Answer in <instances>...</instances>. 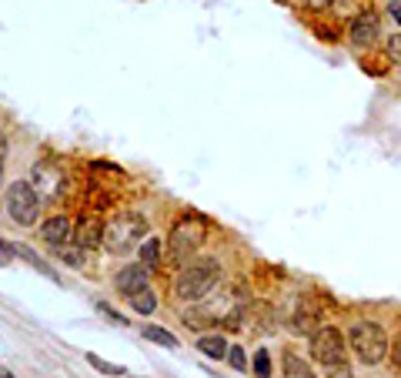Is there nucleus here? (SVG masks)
Segmentation results:
<instances>
[{
  "instance_id": "4",
  "label": "nucleus",
  "mask_w": 401,
  "mask_h": 378,
  "mask_svg": "<svg viewBox=\"0 0 401 378\" xmlns=\"http://www.w3.org/2000/svg\"><path fill=\"white\" fill-rule=\"evenodd\" d=\"M348 348L358 355L361 365H378L388 355V335L378 322H355L348 332Z\"/></svg>"
},
{
  "instance_id": "18",
  "label": "nucleus",
  "mask_w": 401,
  "mask_h": 378,
  "mask_svg": "<svg viewBox=\"0 0 401 378\" xmlns=\"http://www.w3.org/2000/svg\"><path fill=\"white\" fill-rule=\"evenodd\" d=\"M14 252L20 254L24 261H30V268H37L41 275H47V278H51V281H60V275H57L54 268H47V261H41V258H37V254H34V252H30L27 245H14Z\"/></svg>"
},
{
  "instance_id": "26",
  "label": "nucleus",
  "mask_w": 401,
  "mask_h": 378,
  "mask_svg": "<svg viewBox=\"0 0 401 378\" xmlns=\"http://www.w3.org/2000/svg\"><path fill=\"white\" fill-rule=\"evenodd\" d=\"M305 7H311V11H324V7H331V4H338V0H301Z\"/></svg>"
},
{
  "instance_id": "21",
  "label": "nucleus",
  "mask_w": 401,
  "mask_h": 378,
  "mask_svg": "<svg viewBox=\"0 0 401 378\" xmlns=\"http://www.w3.org/2000/svg\"><path fill=\"white\" fill-rule=\"evenodd\" d=\"M254 375H258V378H271V355H268V348L254 351Z\"/></svg>"
},
{
  "instance_id": "24",
  "label": "nucleus",
  "mask_w": 401,
  "mask_h": 378,
  "mask_svg": "<svg viewBox=\"0 0 401 378\" xmlns=\"http://www.w3.org/2000/svg\"><path fill=\"white\" fill-rule=\"evenodd\" d=\"M388 57H391L395 64H401V34L388 37Z\"/></svg>"
},
{
  "instance_id": "7",
  "label": "nucleus",
  "mask_w": 401,
  "mask_h": 378,
  "mask_svg": "<svg viewBox=\"0 0 401 378\" xmlns=\"http://www.w3.org/2000/svg\"><path fill=\"white\" fill-rule=\"evenodd\" d=\"M30 184L41 197H60L67 191V171L54 161H37L30 168Z\"/></svg>"
},
{
  "instance_id": "6",
  "label": "nucleus",
  "mask_w": 401,
  "mask_h": 378,
  "mask_svg": "<svg viewBox=\"0 0 401 378\" xmlns=\"http://www.w3.org/2000/svg\"><path fill=\"white\" fill-rule=\"evenodd\" d=\"M345 351H348V341L334 325H321L318 332L311 335V358L318 365L334 368V365L345 362Z\"/></svg>"
},
{
  "instance_id": "9",
  "label": "nucleus",
  "mask_w": 401,
  "mask_h": 378,
  "mask_svg": "<svg viewBox=\"0 0 401 378\" xmlns=\"http://www.w3.org/2000/svg\"><path fill=\"white\" fill-rule=\"evenodd\" d=\"M318 322H321V311L315 301H308V298H301L298 301V308L288 315V332L291 335H315L318 332Z\"/></svg>"
},
{
  "instance_id": "25",
  "label": "nucleus",
  "mask_w": 401,
  "mask_h": 378,
  "mask_svg": "<svg viewBox=\"0 0 401 378\" xmlns=\"http://www.w3.org/2000/svg\"><path fill=\"white\" fill-rule=\"evenodd\" d=\"M97 311H100V315H107V318H111L114 325H127V322H124V315H117V311H114L111 305H104V301L97 305Z\"/></svg>"
},
{
  "instance_id": "28",
  "label": "nucleus",
  "mask_w": 401,
  "mask_h": 378,
  "mask_svg": "<svg viewBox=\"0 0 401 378\" xmlns=\"http://www.w3.org/2000/svg\"><path fill=\"white\" fill-rule=\"evenodd\" d=\"M328 378H351V368H348L345 362H341V365H334V368H331V375H328Z\"/></svg>"
},
{
  "instance_id": "1",
  "label": "nucleus",
  "mask_w": 401,
  "mask_h": 378,
  "mask_svg": "<svg viewBox=\"0 0 401 378\" xmlns=\"http://www.w3.org/2000/svg\"><path fill=\"white\" fill-rule=\"evenodd\" d=\"M204 238H208V218L197 214V211L180 214L178 221L171 224V231H167V261L178 268L194 261L197 252H201V245H204Z\"/></svg>"
},
{
  "instance_id": "16",
  "label": "nucleus",
  "mask_w": 401,
  "mask_h": 378,
  "mask_svg": "<svg viewBox=\"0 0 401 378\" xmlns=\"http://www.w3.org/2000/svg\"><path fill=\"white\" fill-rule=\"evenodd\" d=\"M138 252H140V265H144V268H157V265H161V241H157V238L147 235V238L138 245Z\"/></svg>"
},
{
  "instance_id": "3",
  "label": "nucleus",
  "mask_w": 401,
  "mask_h": 378,
  "mask_svg": "<svg viewBox=\"0 0 401 378\" xmlns=\"http://www.w3.org/2000/svg\"><path fill=\"white\" fill-rule=\"evenodd\" d=\"M144 238H147V221H144V214H138V211H124L111 224H104V248L111 254L134 252Z\"/></svg>"
},
{
  "instance_id": "10",
  "label": "nucleus",
  "mask_w": 401,
  "mask_h": 378,
  "mask_svg": "<svg viewBox=\"0 0 401 378\" xmlns=\"http://www.w3.org/2000/svg\"><path fill=\"white\" fill-rule=\"evenodd\" d=\"M74 241H77L81 248H87V252H94L97 245H104V221L97 218L94 211H87V214L77 218V224H74Z\"/></svg>"
},
{
  "instance_id": "29",
  "label": "nucleus",
  "mask_w": 401,
  "mask_h": 378,
  "mask_svg": "<svg viewBox=\"0 0 401 378\" xmlns=\"http://www.w3.org/2000/svg\"><path fill=\"white\" fill-rule=\"evenodd\" d=\"M4 164H7V134L0 131V171H4Z\"/></svg>"
},
{
  "instance_id": "12",
  "label": "nucleus",
  "mask_w": 401,
  "mask_h": 378,
  "mask_svg": "<svg viewBox=\"0 0 401 378\" xmlns=\"http://www.w3.org/2000/svg\"><path fill=\"white\" fill-rule=\"evenodd\" d=\"M41 238L54 248V245H64V241L74 238V224H70L67 214H54V218H47L41 224Z\"/></svg>"
},
{
  "instance_id": "2",
  "label": "nucleus",
  "mask_w": 401,
  "mask_h": 378,
  "mask_svg": "<svg viewBox=\"0 0 401 378\" xmlns=\"http://www.w3.org/2000/svg\"><path fill=\"white\" fill-rule=\"evenodd\" d=\"M218 281H221V261L218 258H194L188 265H180V275L174 278V294L180 301H201L214 292Z\"/></svg>"
},
{
  "instance_id": "5",
  "label": "nucleus",
  "mask_w": 401,
  "mask_h": 378,
  "mask_svg": "<svg viewBox=\"0 0 401 378\" xmlns=\"http://www.w3.org/2000/svg\"><path fill=\"white\" fill-rule=\"evenodd\" d=\"M37 211H41V195L34 191L30 181H14L7 188V218L20 228H30L37 221Z\"/></svg>"
},
{
  "instance_id": "13",
  "label": "nucleus",
  "mask_w": 401,
  "mask_h": 378,
  "mask_svg": "<svg viewBox=\"0 0 401 378\" xmlns=\"http://www.w3.org/2000/svg\"><path fill=\"white\" fill-rule=\"evenodd\" d=\"M54 254L64 261V265H70V268H84V265H87V248H81L74 238L64 241V245H54Z\"/></svg>"
},
{
  "instance_id": "8",
  "label": "nucleus",
  "mask_w": 401,
  "mask_h": 378,
  "mask_svg": "<svg viewBox=\"0 0 401 378\" xmlns=\"http://www.w3.org/2000/svg\"><path fill=\"white\" fill-rule=\"evenodd\" d=\"M348 37L355 47H372L378 37H381V20L374 11H361L358 17H351V24H348Z\"/></svg>"
},
{
  "instance_id": "32",
  "label": "nucleus",
  "mask_w": 401,
  "mask_h": 378,
  "mask_svg": "<svg viewBox=\"0 0 401 378\" xmlns=\"http://www.w3.org/2000/svg\"><path fill=\"white\" fill-rule=\"evenodd\" d=\"M0 378H14V375H11V372H7V368H0Z\"/></svg>"
},
{
  "instance_id": "31",
  "label": "nucleus",
  "mask_w": 401,
  "mask_h": 378,
  "mask_svg": "<svg viewBox=\"0 0 401 378\" xmlns=\"http://www.w3.org/2000/svg\"><path fill=\"white\" fill-rule=\"evenodd\" d=\"M391 362H395V368H401V338L391 345Z\"/></svg>"
},
{
  "instance_id": "22",
  "label": "nucleus",
  "mask_w": 401,
  "mask_h": 378,
  "mask_svg": "<svg viewBox=\"0 0 401 378\" xmlns=\"http://www.w3.org/2000/svg\"><path fill=\"white\" fill-rule=\"evenodd\" d=\"M228 362H231V368H237V372H244V368H248V355H244V348H237V345H231V348H228Z\"/></svg>"
},
{
  "instance_id": "14",
  "label": "nucleus",
  "mask_w": 401,
  "mask_h": 378,
  "mask_svg": "<svg viewBox=\"0 0 401 378\" xmlns=\"http://www.w3.org/2000/svg\"><path fill=\"white\" fill-rule=\"evenodd\" d=\"M197 348H201V355L204 358H214V362H221V358H228V341L224 338H218V335H201L197 338Z\"/></svg>"
},
{
  "instance_id": "23",
  "label": "nucleus",
  "mask_w": 401,
  "mask_h": 378,
  "mask_svg": "<svg viewBox=\"0 0 401 378\" xmlns=\"http://www.w3.org/2000/svg\"><path fill=\"white\" fill-rule=\"evenodd\" d=\"M14 258H17V252H14V241H4V238H0V265L7 268V265H11V261H14Z\"/></svg>"
},
{
  "instance_id": "15",
  "label": "nucleus",
  "mask_w": 401,
  "mask_h": 378,
  "mask_svg": "<svg viewBox=\"0 0 401 378\" xmlns=\"http://www.w3.org/2000/svg\"><path fill=\"white\" fill-rule=\"evenodd\" d=\"M284 378H318V375L311 372V365L305 358H298L294 351H288L284 355Z\"/></svg>"
},
{
  "instance_id": "11",
  "label": "nucleus",
  "mask_w": 401,
  "mask_h": 378,
  "mask_svg": "<svg viewBox=\"0 0 401 378\" xmlns=\"http://www.w3.org/2000/svg\"><path fill=\"white\" fill-rule=\"evenodd\" d=\"M114 285H117V292L124 294V298H131V294L151 288V268H144V265L121 268V271H117V278H114Z\"/></svg>"
},
{
  "instance_id": "30",
  "label": "nucleus",
  "mask_w": 401,
  "mask_h": 378,
  "mask_svg": "<svg viewBox=\"0 0 401 378\" xmlns=\"http://www.w3.org/2000/svg\"><path fill=\"white\" fill-rule=\"evenodd\" d=\"M388 14L395 17V20H398V27H401V0H391V4H388Z\"/></svg>"
},
{
  "instance_id": "20",
  "label": "nucleus",
  "mask_w": 401,
  "mask_h": 378,
  "mask_svg": "<svg viewBox=\"0 0 401 378\" xmlns=\"http://www.w3.org/2000/svg\"><path fill=\"white\" fill-rule=\"evenodd\" d=\"M87 365H91L94 372H100V375H107V378L127 375L124 365H114V362H107V358H100V355H87Z\"/></svg>"
},
{
  "instance_id": "19",
  "label": "nucleus",
  "mask_w": 401,
  "mask_h": 378,
  "mask_svg": "<svg viewBox=\"0 0 401 378\" xmlns=\"http://www.w3.org/2000/svg\"><path fill=\"white\" fill-rule=\"evenodd\" d=\"M144 338L154 341V345H161V348H178V335H171L167 328H157V325H147V328H144Z\"/></svg>"
},
{
  "instance_id": "17",
  "label": "nucleus",
  "mask_w": 401,
  "mask_h": 378,
  "mask_svg": "<svg viewBox=\"0 0 401 378\" xmlns=\"http://www.w3.org/2000/svg\"><path fill=\"white\" fill-rule=\"evenodd\" d=\"M127 301H131V308L138 311V315H154V311H157V294H154L151 288H144V292L131 294Z\"/></svg>"
},
{
  "instance_id": "27",
  "label": "nucleus",
  "mask_w": 401,
  "mask_h": 378,
  "mask_svg": "<svg viewBox=\"0 0 401 378\" xmlns=\"http://www.w3.org/2000/svg\"><path fill=\"white\" fill-rule=\"evenodd\" d=\"M91 168H97V171H111V174H124V171L117 168V164H107V161H91Z\"/></svg>"
}]
</instances>
